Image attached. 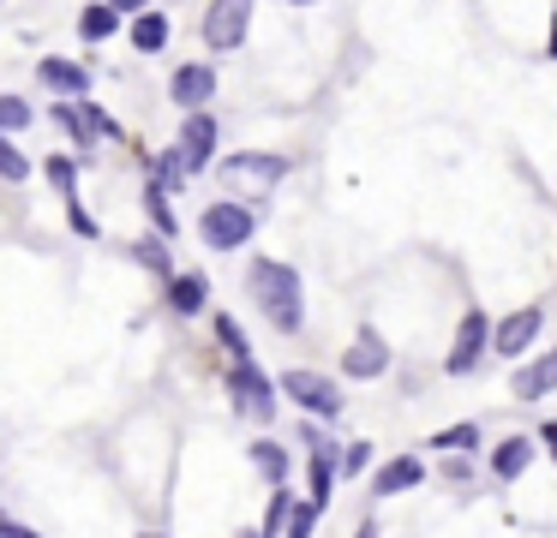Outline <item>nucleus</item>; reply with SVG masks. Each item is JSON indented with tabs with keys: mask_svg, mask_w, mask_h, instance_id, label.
Returning <instances> with one entry per match:
<instances>
[{
	"mask_svg": "<svg viewBox=\"0 0 557 538\" xmlns=\"http://www.w3.org/2000/svg\"><path fill=\"white\" fill-rule=\"evenodd\" d=\"M246 293L258 299V311L270 317L276 335H300L306 329V299H300V270L282 258H252L246 263Z\"/></svg>",
	"mask_w": 557,
	"mask_h": 538,
	"instance_id": "1",
	"label": "nucleus"
},
{
	"mask_svg": "<svg viewBox=\"0 0 557 538\" xmlns=\"http://www.w3.org/2000/svg\"><path fill=\"white\" fill-rule=\"evenodd\" d=\"M228 395H234V413L246 418V425H270L276 418V395L282 383H270L264 371H258V359H234V377H228Z\"/></svg>",
	"mask_w": 557,
	"mask_h": 538,
	"instance_id": "2",
	"label": "nucleus"
},
{
	"mask_svg": "<svg viewBox=\"0 0 557 538\" xmlns=\"http://www.w3.org/2000/svg\"><path fill=\"white\" fill-rule=\"evenodd\" d=\"M252 227H258V210L252 203H234V198L205 203V215H198V239H205L210 251H240L246 239H252Z\"/></svg>",
	"mask_w": 557,
	"mask_h": 538,
	"instance_id": "3",
	"label": "nucleus"
},
{
	"mask_svg": "<svg viewBox=\"0 0 557 538\" xmlns=\"http://www.w3.org/2000/svg\"><path fill=\"white\" fill-rule=\"evenodd\" d=\"M222 186H234L240 198H264L270 186H276L282 174H288V155H264V150H246V155H228V162H216Z\"/></svg>",
	"mask_w": 557,
	"mask_h": 538,
	"instance_id": "4",
	"label": "nucleus"
},
{
	"mask_svg": "<svg viewBox=\"0 0 557 538\" xmlns=\"http://www.w3.org/2000/svg\"><path fill=\"white\" fill-rule=\"evenodd\" d=\"M492 341H497V323L485 317V311H468L461 329H456V347H449V359H444V371H449V377H473L480 359L492 353Z\"/></svg>",
	"mask_w": 557,
	"mask_h": 538,
	"instance_id": "5",
	"label": "nucleus"
},
{
	"mask_svg": "<svg viewBox=\"0 0 557 538\" xmlns=\"http://www.w3.org/2000/svg\"><path fill=\"white\" fill-rule=\"evenodd\" d=\"M282 395L312 418H336L342 413V389H336V377H324V371H282Z\"/></svg>",
	"mask_w": 557,
	"mask_h": 538,
	"instance_id": "6",
	"label": "nucleus"
},
{
	"mask_svg": "<svg viewBox=\"0 0 557 538\" xmlns=\"http://www.w3.org/2000/svg\"><path fill=\"white\" fill-rule=\"evenodd\" d=\"M246 30H252V0H210V12H205V42L216 48H240L246 42Z\"/></svg>",
	"mask_w": 557,
	"mask_h": 538,
	"instance_id": "7",
	"label": "nucleus"
},
{
	"mask_svg": "<svg viewBox=\"0 0 557 538\" xmlns=\"http://www.w3.org/2000/svg\"><path fill=\"white\" fill-rule=\"evenodd\" d=\"M540 329H545V305H521V311H509V317L497 323L492 353H497V359H528V347L540 341Z\"/></svg>",
	"mask_w": 557,
	"mask_h": 538,
	"instance_id": "8",
	"label": "nucleus"
},
{
	"mask_svg": "<svg viewBox=\"0 0 557 538\" xmlns=\"http://www.w3.org/2000/svg\"><path fill=\"white\" fill-rule=\"evenodd\" d=\"M174 150H181V162L193 167V174H205L210 155H216V120H210L205 108H198V114H186L181 120V143H174Z\"/></svg>",
	"mask_w": 557,
	"mask_h": 538,
	"instance_id": "9",
	"label": "nucleus"
},
{
	"mask_svg": "<svg viewBox=\"0 0 557 538\" xmlns=\"http://www.w3.org/2000/svg\"><path fill=\"white\" fill-rule=\"evenodd\" d=\"M342 371H348V377H360V383L384 377V371H389V347H384V335H377V329H360V335H354V347L342 353Z\"/></svg>",
	"mask_w": 557,
	"mask_h": 538,
	"instance_id": "10",
	"label": "nucleus"
},
{
	"mask_svg": "<svg viewBox=\"0 0 557 538\" xmlns=\"http://www.w3.org/2000/svg\"><path fill=\"white\" fill-rule=\"evenodd\" d=\"M210 90H216V72H210L205 60H186V66L169 78V96H174V108H186V114H198V108L210 102Z\"/></svg>",
	"mask_w": 557,
	"mask_h": 538,
	"instance_id": "11",
	"label": "nucleus"
},
{
	"mask_svg": "<svg viewBox=\"0 0 557 538\" xmlns=\"http://www.w3.org/2000/svg\"><path fill=\"white\" fill-rule=\"evenodd\" d=\"M557 389V353H540L528 359V365H516V377H509V395L516 401H540V395Z\"/></svg>",
	"mask_w": 557,
	"mask_h": 538,
	"instance_id": "12",
	"label": "nucleus"
},
{
	"mask_svg": "<svg viewBox=\"0 0 557 538\" xmlns=\"http://www.w3.org/2000/svg\"><path fill=\"white\" fill-rule=\"evenodd\" d=\"M420 485H425V461H420V454H396V461H384V466H377V478H372L377 497H401V490H420Z\"/></svg>",
	"mask_w": 557,
	"mask_h": 538,
	"instance_id": "13",
	"label": "nucleus"
},
{
	"mask_svg": "<svg viewBox=\"0 0 557 538\" xmlns=\"http://www.w3.org/2000/svg\"><path fill=\"white\" fill-rule=\"evenodd\" d=\"M37 78H42V90H54V96H85L90 72L78 66V60H61V54H49V60L37 66Z\"/></svg>",
	"mask_w": 557,
	"mask_h": 538,
	"instance_id": "14",
	"label": "nucleus"
},
{
	"mask_svg": "<svg viewBox=\"0 0 557 538\" xmlns=\"http://www.w3.org/2000/svg\"><path fill=\"white\" fill-rule=\"evenodd\" d=\"M528 466H533V442L528 437H504L492 449V478H497V485H516Z\"/></svg>",
	"mask_w": 557,
	"mask_h": 538,
	"instance_id": "15",
	"label": "nucleus"
},
{
	"mask_svg": "<svg viewBox=\"0 0 557 538\" xmlns=\"http://www.w3.org/2000/svg\"><path fill=\"white\" fill-rule=\"evenodd\" d=\"M205 299H210V275H169V305L181 311V317H193V311H205Z\"/></svg>",
	"mask_w": 557,
	"mask_h": 538,
	"instance_id": "16",
	"label": "nucleus"
},
{
	"mask_svg": "<svg viewBox=\"0 0 557 538\" xmlns=\"http://www.w3.org/2000/svg\"><path fill=\"white\" fill-rule=\"evenodd\" d=\"M336 473H342V461L336 454H312L306 461V502H318V509H330V497H336Z\"/></svg>",
	"mask_w": 557,
	"mask_h": 538,
	"instance_id": "17",
	"label": "nucleus"
},
{
	"mask_svg": "<svg viewBox=\"0 0 557 538\" xmlns=\"http://www.w3.org/2000/svg\"><path fill=\"white\" fill-rule=\"evenodd\" d=\"M121 30V12H114V0H90L85 12H78V36H85V42H109V36Z\"/></svg>",
	"mask_w": 557,
	"mask_h": 538,
	"instance_id": "18",
	"label": "nucleus"
},
{
	"mask_svg": "<svg viewBox=\"0 0 557 538\" xmlns=\"http://www.w3.org/2000/svg\"><path fill=\"white\" fill-rule=\"evenodd\" d=\"M133 48L138 54H162V48H169V18H162V12H138L133 18Z\"/></svg>",
	"mask_w": 557,
	"mask_h": 538,
	"instance_id": "19",
	"label": "nucleus"
},
{
	"mask_svg": "<svg viewBox=\"0 0 557 538\" xmlns=\"http://www.w3.org/2000/svg\"><path fill=\"white\" fill-rule=\"evenodd\" d=\"M252 466L270 478V485H288V473H294V454L282 449V442H252Z\"/></svg>",
	"mask_w": 557,
	"mask_h": 538,
	"instance_id": "20",
	"label": "nucleus"
},
{
	"mask_svg": "<svg viewBox=\"0 0 557 538\" xmlns=\"http://www.w3.org/2000/svg\"><path fill=\"white\" fill-rule=\"evenodd\" d=\"M294 502H300V497H294L288 485H270V509H264V526H258V533H264V538H282V533H288Z\"/></svg>",
	"mask_w": 557,
	"mask_h": 538,
	"instance_id": "21",
	"label": "nucleus"
},
{
	"mask_svg": "<svg viewBox=\"0 0 557 538\" xmlns=\"http://www.w3.org/2000/svg\"><path fill=\"white\" fill-rule=\"evenodd\" d=\"M480 425H473V418H468V425H449V430H437V437H432V449H444V454H468V449H480Z\"/></svg>",
	"mask_w": 557,
	"mask_h": 538,
	"instance_id": "22",
	"label": "nucleus"
},
{
	"mask_svg": "<svg viewBox=\"0 0 557 538\" xmlns=\"http://www.w3.org/2000/svg\"><path fill=\"white\" fill-rule=\"evenodd\" d=\"M216 341L228 347L234 359H252V341H246V329H240V317H228V311H222L216 317Z\"/></svg>",
	"mask_w": 557,
	"mask_h": 538,
	"instance_id": "23",
	"label": "nucleus"
},
{
	"mask_svg": "<svg viewBox=\"0 0 557 538\" xmlns=\"http://www.w3.org/2000/svg\"><path fill=\"white\" fill-rule=\"evenodd\" d=\"M133 258L145 263V270H157V275L174 270V263H169V239H133Z\"/></svg>",
	"mask_w": 557,
	"mask_h": 538,
	"instance_id": "24",
	"label": "nucleus"
},
{
	"mask_svg": "<svg viewBox=\"0 0 557 538\" xmlns=\"http://www.w3.org/2000/svg\"><path fill=\"white\" fill-rule=\"evenodd\" d=\"M145 203H150V222H157L162 234H174V227H181V222H174V210H169V186H157V179H150V186H145Z\"/></svg>",
	"mask_w": 557,
	"mask_h": 538,
	"instance_id": "25",
	"label": "nucleus"
},
{
	"mask_svg": "<svg viewBox=\"0 0 557 538\" xmlns=\"http://www.w3.org/2000/svg\"><path fill=\"white\" fill-rule=\"evenodd\" d=\"M318 514H324L318 502H294V514H288V533H282V538H312Z\"/></svg>",
	"mask_w": 557,
	"mask_h": 538,
	"instance_id": "26",
	"label": "nucleus"
},
{
	"mask_svg": "<svg viewBox=\"0 0 557 538\" xmlns=\"http://www.w3.org/2000/svg\"><path fill=\"white\" fill-rule=\"evenodd\" d=\"M0 126H7V132L30 126V102H25V96H0Z\"/></svg>",
	"mask_w": 557,
	"mask_h": 538,
	"instance_id": "27",
	"label": "nucleus"
},
{
	"mask_svg": "<svg viewBox=\"0 0 557 538\" xmlns=\"http://www.w3.org/2000/svg\"><path fill=\"white\" fill-rule=\"evenodd\" d=\"M49 179L61 186V198H66V203L78 198V191H73V179H78V174H73V162H66V155H49Z\"/></svg>",
	"mask_w": 557,
	"mask_h": 538,
	"instance_id": "28",
	"label": "nucleus"
},
{
	"mask_svg": "<svg viewBox=\"0 0 557 538\" xmlns=\"http://www.w3.org/2000/svg\"><path fill=\"white\" fill-rule=\"evenodd\" d=\"M0 174H7V179H25L30 174V162H25V150H18V143H0Z\"/></svg>",
	"mask_w": 557,
	"mask_h": 538,
	"instance_id": "29",
	"label": "nucleus"
},
{
	"mask_svg": "<svg viewBox=\"0 0 557 538\" xmlns=\"http://www.w3.org/2000/svg\"><path fill=\"white\" fill-rule=\"evenodd\" d=\"M366 466H372V442H348V449H342V473H366Z\"/></svg>",
	"mask_w": 557,
	"mask_h": 538,
	"instance_id": "30",
	"label": "nucleus"
},
{
	"mask_svg": "<svg viewBox=\"0 0 557 538\" xmlns=\"http://www.w3.org/2000/svg\"><path fill=\"white\" fill-rule=\"evenodd\" d=\"M66 215H73V234H85V239H97V234H102V227H97V215H90V210H85V203H78V198L66 203Z\"/></svg>",
	"mask_w": 557,
	"mask_h": 538,
	"instance_id": "31",
	"label": "nucleus"
},
{
	"mask_svg": "<svg viewBox=\"0 0 557 538\" xmlns=\"http://www.w3.org/2000/svg\"><path fill=\"white\" fill-rule=\"evenodd\" d=\"M540 442L552 449V461H557V418H545V425H540Z\"/></svg>",
	"mask_w": 557,
	"mask_h": 538,
	"instance_id": "32",
	"label": "nucleus"
},
{
	"mask_svg": "<svg viewBox=\"0 0 557 538\" xmlns=\"http://www.w3.org/2000/svg\"><path fill=\"white\" fill-rule=\"evenodd\" d=\"M0 538H37V533H30V526H18V521H7V526H0Z\"/></svg>",
	"mask_w": 557,
	"mask_h": 538,
	"instance_id": "33",
	"label": "nucleus"
},
{
	"mask_svg": "<svg viewBox=\"0 0 557 538\" xmlns=\"http://www.w3.org/2000/svg\"><path fill=\"white\" fill-rule=\"evenodd\" d=\"M114 12H150V0H114Z\"/></svg>",
	"mask_w": 557,
	"mask_h": 538,
	"instance_id": "34",
	"label": "nucleus"
},
{
	"mask_svg": "<svg viewBox=\"0 0 557 538\" xmlns=\"http://www.w3.org/2000/svg\"><path fill=\"white\" fill-rule=\"evenodd\" d=\"M552 60H557V12H552Z\"/></svg>",
	"mask_w": 557,
	"mask_h": 538,
	"instance_id": "35",
	"label": "nucleus"
},
{
	"mask_svg": "<svg viewBox=\"0 0 557 538\" xmlns=\"http://www.w3.org/2000/svg\"><path fill=\"white\" fill-rule=\"evenodd\" d=\"M240 538H264V533H240Z\"/></svg>",
	"mask_w": 557,
	"mask_h": 538,
	"instance_id": "36",
	"label": "nucleus"
},
{
	"mask_svg": "<svg viewBox=\"0 0 557 538\" xmlns=\"http://www.w3.org/2000/svg\"><path fill=\"white\" fill-rule=\"evenodd\" d=\"M300 7H318V0H300Z\"/></svg>",
	"mask_w": 557,
	"mask_h": 538,
	"instance_id": "37",
	"label": "nucleus"
},
{
	"mask_svg": "<svg viewBox=\"0 0 557 538\" xmlns=\"http://www.w3.org/2000/svg\"><path fill=\"white\" fill-rule=\"evenodd\" d=\"M145 538H162V533H145Z\"/></svg>",
	"mask_w": 557,
	"mask_h": 538,
	"instance_id": "38",
	"label": "nucleus"
}]
</instances>
